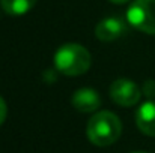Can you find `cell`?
I'll use <instances>...</instances> for the list:
<instances>
[{
  "label": "cell",
  "instance_id": "cell-2",
  "mask_svg": "<svg viewBox=\"0 0 155 153\" xmlns=\"http://www.w3.org/2000/svg\"><path fill=\"white\" fill-rule=\"evenodd\" d=\"M54 65L56 69L65 75H81L91 66V54L78 44H65L56 53Z\"/></svg>",
  "mask_w": 155,
  "mask_h": 153
},
{
  "label": "cell",
  "instance_id": "cell-7",
  "mask_svg": "<svg viewBox=\"0 0 155 153\" xmlns=\"http://www.w3.org/2000/svg\"><path fill=\"white\" fill-rule=\"evenodd\" d=\"M136 123L137 128L149 135V137H155V102L149 101L145 102L136 113Z\"/></svg>",
  "mask_w": 155,
  "mask_h": 153
},
{
  "label": "cell",
  "instance_id": "cell-6",
  "mask_svg": "<svg viewBox=\"0 0 155 153\" xmlns=\"http://www.w3.org/2000/svg\"><path fill=\"white\" fill-rule=\"evenodd\" d=\"M72 105L80 113H92L100 108V95L92 89H80L72 95Z\"/></svg>",
  "mask_w": 155,
  "mask_h": 153
},
{
  "label": "cell",
  "instance_id": "cell-11",
  "mask_svg": "<svg viewBox=\"0 0 155 153\" xmlns=\"http://www.w3.org/2000/svg\"><path fill=\"white\" fill-rule=\"evenodd\" d=\"M110 2H113V3H125L128 0H110Z\"/></svg>",
  "mask_w": 155,
  "mask_h": 153
},
{
  "label": "cell",
  "instance_id": "cell-5",
  "mask_svg": "<svg viewBox=\"0 0 155 153\" xmlns=\"http://www.w3.org/2000/svg\"><path fill=\"white\" fill-rule=\"evenodd\" d=\"M125 32H127V24L124 20H120L117 17H108L103 21H100L95 29L97 38L100 41H105V42L120 38Z\"/></svg>",
  "mask_w": 155,
  "mask_h": 153
},
{
  "label": "cell",
  "instance_id": "cell-12",
  "mask_svg": "<svg viewBox=\"0 0 155 153\" xmlns=\"http://www.w3.org/2000/svg\"><path fill=\"white\" fill-rule=\"evenodd\" d=\"M134 153H148V152H134Z\"/></svg>",
  "mask_w": 155,
  "mask_h": 153
},
{
  "label": "cell",
  "instance_id": "cell-4",
  "mask_svg": "<svg viewBox=\"0 0 155 153\" xmlns=\"http://www.w3.org/2000/svg\"><path fill=\"white\" fill-rule=\"evenodd\" d=\"M142 96V92L136 83L131 80H116L110 87V98L122 107H133L136 105Z\"/></svg>",
  "mask_w": 155,
  "mask_h": 153
},
{
  "label": "cell",
  "instance_id": "cell-8",
  "mask_svg": "<svg viewBox=\"0 0 155 153\" xmlns=\"http://www.w3.org/2000/svg\"><path fill=\"white\" fill-rule=\"evenodd\" d=\"M0 5L9 15H24L36 5V0H0Z\"/></svg>",
  "mask_w": 155,
  "mask_h": 153
},
{
  "label": "cell",
  "instance_id": "cell-9",
  "mask_svg": "<svg viewBox=\"0 0 155 153\" xmlns=\"http://www.w3.org/2000/svg\"><path fill=\"white\" fill-rule=\"evenodd\" d=\"M143 90H145V93H146L148 96H154L155 95V83L154 81H146Z\"/></svg>",
  "mask_w": 155,
  "mask_h": 153
},
{
  "label": "cell",
  "instance_id": "cell-1",
  "mask_svg": "<svg viewBox=\"0 0 155 153\" xmlns=\"http://www.w3.org/2000/svg\"><path fill=\"white\" fill-rule=\"evenodd\" d=\"M122 132L119 117L110 111H100L87 122L86 134L92 144L105 147L117 141Z\"/></svg>",
  "mask_w": 155,
  "mask_h": 153
},
{
  "label": "cell",
  "instance_id": "cell-3",
  "mask_svg": "<svg viewBox=\"0 0 155 153\" xmlns=\"http://www.w3.org/2000/svg\"><path fill=\"white\" fill-rule=\"evenodd\" d=\"M127 21L143 33L155 35V0H136L127 12Z\"/></svg>",
  "mask_w": 155,
  "mask_h": 153
},
{
  "label": "cell",
  "instance_id": "cell-10",
  "mask_svg": "<svg viewBox=\"0 0 155 153\" xmlns=\"http://www.w3.org/2000/svg\"><path fill=\"white\" fill-rule=\"evenodd\" d=\"M6 119V102L0 98V125L5 122Z\"/></svg>",
  "mask_w": 155,
  "mask_h": 153
}]
</instances>
